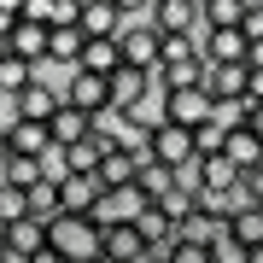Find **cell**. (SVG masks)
<instances>
[{"label":"cell","mask_w":263,"mask_h":263,"mask_svg":"<svg viewBox=\"0 0 263 263\" xmlns=\"http://www.w3.org/2000/svg\"><path fill=\"white\" fill-rule=\"evenodd\" d=\"M47 252H53L59 263H100V257H105V228L65 211V216L47 222Z\"/></svg>","instance_id":"6da1fadb"},{"label":"cell","mask_w":263,"mask_h":263,"mask_svg":"<svg viewBox=\"0 0 263 263\" xmlns=\"http://www.w3.org/2000/svg\"><path fill=\"white\" fill-rule=\"evenodd\" d=\"M117 53H123V65H129V70H152V76H158L164 35L152 29V18H123V29H117Z\"/></svg>","instance_id":"7a4b0ae2"},{"label":"cell","mask_w":263,"mask_h":263,"mask_svg":"<svg viewBox=\"0 0 263 263\" xmlns=\"http://www.w3.org/2000/svg\"><path fill=\"white\" fill-rule=\"evenodd\" d=\"M65 105H76V111H88V117H105L111 111V76H94V70H70V82H65Z\"/></svg>","instance_id":"3957f363"},{"label":"cell","mask_w":263,"mask_h":263,"mask_svg":"<svg viewBox=\"0 0 263 263\" xmlns=\"http://www.w3.org/2000/svg\"><path fill=\"white\" fill-rule=\"evenodd\" d=\"M152 211V199L141 193V187H111L94 205V216H88V222H100V228H123V222H141V216Z\"/></svg>","instance_id":"277c9868"},{"label":"cell","mask_w":263,"mask_h":263,"mask_svg":"<svg viewBox=\"0 0 263 263\" xmlns=\"http://www.w3.org/2000/svg\"><path fill=\"white\" fill-rule=\"evenodd\" d=\"M152 29L158 35H199L205 41V6L199 0H158L152 6Z\"/></svg>","instance_id":"5b68a950"},{"label":"cell","mask_w":263,"mask_h":263,"mask_svg":"<svg viewBox=\"0 0 263 263\" xmlns=\"http://www.w3.org/2000/svg\"><path fill=\"white\" fill-rule=\"evenodd\" d=\"M152 158L158 164H170V170H181L187 158H199V146H193V129H181V123H158V129H152Z\"/></svg>","instance_id":"8992f818"},{"label":"cell","mask_w":263,"mask_h":263,"mask_svg":"<svg viewBox=\"0 0 263 263\" xmlns=\"http://www.w3.org/2000/svg\"><path fill=\"white\" fill-rule=\"evenodd\" d=\"M211 94L205 88H181V94H164V123H181V129H199V123H211Z\"/></svg>","instance_id":"52a82bcc"},{"label":"cell","mask_w":263,"mask_h":263,"mask_svg":"<svg viewBox=\"0 0 263 263\" xmlns=\"http://www.w3.org/2000/svg\"><path fill=\"white\" fill-rule=\"evenodd\" d=\"M47 135H53V146H59V152H70V146H82L88 135H94V117L76 111V105H59L53 123H47Z\"/></svg>","instance_id":"ba28073f"},{"label":"cell","mask_w":263,"mask_h":263,"mask_svg":"<svg viewBox=\"0 0 263 263\" xmlns=\"http://www.w3.org/2000/svg\"><path fill=\"white\" fill-rule=\"evenodd\" d=\"M100 199H105L100 176H65V181H59V205H65L70 216H94Z\"/></svg>","instance_id":"9c48e42d"},{"label":"cell","mask_w":263,"mask_h":263,"mask_svg":"<svg viewBox=\"0 0 263 263\" xmlns=\"http://www.w3.org/2000/svg\"><path fill=\"white\" fill-rule=\"evenodd\" d=\"M205 65H246V53H252V41L240 35V29H205Z\"/></svg>","instance_id":"30bf717a"},{"label":"cell","mask_w":263,"mask_h":263,"mask_svg":"<svg viewBox=\"0 0 263 263\" xmlns=\"http://www.w3.org/2000/svg\"><path fill=\"white\" fill-rule=\"evenodd\" d=\"M82 29L88 41H117V29H123V12L111 6V0H82Z\"/></svg>","instance_id":"8fae6325"},{"label":"cell","mask_w":263,"mask_h":263,"mask_svg":"<svg viewBox=\"0 0 263 263\" xmlns=\"http://www.w3.org/2000/svg\"><path fill=\"white\" fill-rule=\"evenodd\" d=\"M146 234L135 222H123V228H105V263H146Z\"/></svg>","instance_id":"7c38bea8"},{"label":"cell","mask_w":263,"mask_h":263,"mask_svg":"<svg viewBox=\"0 0 263 263\" xmlns=\"http://www.w3.org/2000/svg\"><path fill=\"white\" fill-rule=\"evenodd\" d=\"M246 88H252V65H211L205 70L211 100H246Z\"/></svg>","instance_id":"4fadbf2b"},{"label":"cell","mask_w":263,"mask_h":263,"mask_svg":"<svg viewBox=\"0 0 263 263\" xmlns=\"http://www.w3.org/2000/svg\"><path fill=\"white\" fill-rule=\"evenodd\" d=\"M47 35H53L47 24H24V18H18V29H12V41H6V53L24 59V65H47Z\"/></svg>","instance_id":"5bb4252c"},{"label":"cell","mask_w":263,"mask_h":263,"mask_svg":"<svg viewBox=\"0 0 263 263\" xmlns=\"http://www.w3.org/2000/svg\"><path fill=\"white\" fill-rule=\"evenodd\" d=\"M0 246L18 257H41L47 252V222H35V216H24V222H12L6 234H0Z\"/></svg>","instance_id":"9a60e30c"},{"label":"cell","mask_w":263,"mask_h":263,"mask_svg":"<svg viewBox=\"0 0 263 263\" xmlns=\"http://www.w3.org/2000/svg\"><path fill=\"white\" fill-rule=\"evenodd\" d=\"M82 47H88V35L76 24H53V35H47V65H82Z\"/></svg>","instance_id":"2e32d148"},{"label":"cell","mask_w":263,"mask_h":263,"mask_svg":"<svg viewBox=\"0 0 263 263\" xmlns=\"http://www.w3.org/2000/svg\"><path fill=\"white\" fill-rule=\"evenodd\" d=\"M141 164L146 158H135V152H105V164H100V187L111 193V187H135V181H141Z\"/></svg>","instance_id":"e0dca14e"},{"label":"cell","mask_w":263,"mask_h":263,"mask_svg":"<svg viewBox=\"0 0 263 263\" xmlns=\"http://www.w3.org/2000/svg\"><path fill=\"white\" fill-rule=\"evenodd\" d=\"M59 105H65V94H53L47 82H35V88H24V94H18V117H24V123H53Z\"/></svg>","instance_id":"ac0fdd59"},{"label":"cell","mask_w":263,"mask_h":263,"mask_svg":"<svg viewBox=\"0 0 263 263\" xmlns=\"http://www.w3.org/2000/svg\"><path fill=\"white\" fill-rule=\"evenodd\" d=\"M41 82V65H24V59H0V100H18L24 88H35Z\"/></svg>","instance_id":"d6986e66"},{"label":"cell","mask_w":263,"mask_h":263,"mask_svg":"<svg viewBox=\"0 0 263 263\" xmlns=\"http://www.w3.org/2000/svg\"><path fill=\"white\" fill-rule=\"evenodd\" d=\"M228 234H234L246 252H263V205H240L228 216Z\"/></svg>","instance_id":"ffe728a7"},{"label":"cell","mask_w":263,"mask_h":263,"mask_svg":"<svg viewBox=\"0 0 263 263\" xmlns=\"http://www.w3.org/2000/svg\"><path fill=\"white\" fill-rule=\"evenodd\" d=\"M12 152H18V158H47L53 152L47 123H18V129H12Z\"/></svg>","instance_id":"44dd1931"},{"label":"cell","mask_w":263,"mask_h":263,"mask_svg":"<svg viewBox=\"0 0 263 263\" xmlns=\"http://www.w3.org/2000/svg\"><path fill=\"white\" fill-rule=\"evenodd\" d=\"M135 187H141V193L152 199V205H158L164 193H176V170H170V164H158V158L146 152V164H141V181H135Z\"/></svg>","instance_id":"7402d4cb"},{"label":"cell","mask_w":263,"mask_h":263,"mask_svg":"<svg viewBox=\"0 0 263 263\" xmlns=\"http://www.w3.org/2000/svg\"><path fill=\"white\" fill-rule=\"evenodd\" d=\"M76 70L117 76V70H123V53H117V41H88V47H82V65H76Z\"/></svg>","instance_id":"603a6c76"},{"label":"cell","mask_w":263,"mask_h":263,"mask_svg":"<svg viewBox=\"0 0 263 263\" xmlns=\"http://www.w3.org/2000/svg\"><path fill=\"white\" fill-rule=\"evenodd\" d=\"M0 181H6V187H35V181H47V164H41V158H18V152H12V164L6 170H0Z\"/></svg>","instance_id":"cb8c5ba5"},{"label":"cell","mask_w":263,"mask_h":263,"mask_svg":"<svg viewBox=\"0 0 263 263\" xmlns=\"http://www.w3.org/2000/svg\"><path fill=\"white\" fill-rule=\"evenodd\" d=\"M222 228H228V222H216V216H205V211H193L187 222L176 228V240H181V246H211L216 234H222Z\"/></svg>","instance_id":"d4e9b609"},{"label":"cell","mask_w":263,"mask_h":263,"mask_svg":"<svg viewBox=\"0 0 263 263\" xmlns=\"http://www.w3.org/2000/svg\"><path fill=\"white\" fill-rule=\"evenodd\" d=\"M228 164H240V170H257L263 164V141H257L252 129H234V135H228Z\"/></svg>","instance_id":"484cf974"},{"label":"cell","mask_w":263,"mask_h":263,"mask_svg":"<svg viewBox=\"0 0 263 263\" xmlns=\"http://www.w3.org/2000/svg\"><path fill=\"white\" fill-rule=\"evenodd\" d=\"M29 216H35V222L65 216V205H59V181H35V187H29Z\"/></svg>","instance_id":"4316f807"},{"label":"cell","mask_w":263,"mask_h":263,"mask_svg":"<svg viewBox=\"0 0 263 263\" xmlns=\"http://www.w3.org/2000/svg\"><path fill=\"white\" fill-rule=\"evenodd\" d=\"M29 216V193L24 187H6V181H0V234H6L12 222H24Z\"/></svg>","instance_id":"83f0119b"},{"label":"cell","mask_w":263,"mask_h":263,"mask_svg":"<svg viewBox=\"0 0 263 263\" xmlns=\"http://www.w3.org/2000/svg\"><path fill=\"white\" fill-rule=\"evenodd\" d=\"M211 123H222L228 135L246 129V123H252V100H216V105H211Z\"/></svg>","instance_id":"f1b7e54d"},{"label":"cell","mask_w":263,"mask_h":263,"mask_svg":"<svg viewBox=\"0 0 263 263\" xmlns=\"http://www.w3.org/2000/svg\"><path fill=\"white\" fill-rule=\"evenodd\" d=\"M187 59H205L199 35H164V53H158V65H187Z\"/></svg>","instance_id":"f546056e"},{"label":"cell","mask_w":263,"mask_h":263,"mask_svg":"<svg viewBox=\"0 0 263 263\" xmlns=\"http://www.w3.org/2000/svg\"><path fill=\"white\" fill-rule=\"evenodd\" d=\"M246 6L240 0H205V29H240Z\"/></svg>","instance_id":"4dcf8cb0"},{"label":"cell","mask_w":263,"mask_h":263,"mask_svg":"<svg viewBox=\"0 0 263 263\" xmlns=\"http://www.w3.org/2000/svg\"><path fill=\"white\" fill-rule=\"evenodd\" d=\"M135 228L146 234V246H176V222H170V216H164L158 205H152V211H146V216H141Z\"/></svg>","instance_id":"1f68e13d"},{"label":"cell","mask_w":263,"mask_h":263,"mask_svg":"<svg viewBox=\"0 0 263 263\" xmlns=\"http://www.w3.org/2000/svg\"><path fill=\"white\" fill-rule=\"evenodd\" d=\"M193 146H199V158H216V152H228V129H222V123H199Z\"/></svg>","instance_id":"d6a6232c"},{"label":"cell","mask_w":263,"mask_h":263,"mask_svg":"<svg viewBox=\"0 0 263 263\" xmlns=\"http://www.w3.org/2000/svg\"><path fill=\"white\" fill-rule=\"evenodd\" d=\"M211 263H252V252H246V246H240V240L222 228V234L211 240Z\"/></svg>","instance_id":"836d02e7"},{"label":"cell","mask_w":263,"mask_h":263,"mask_svg":"<svg viewBox=\"0 0 263 263\" xmlns=\"http://www.w3.org/2000/svg\"><path fill=\"white\" fill-rule=\"evenodd\" d=\"M240 199H246V205H263V164H257V170H246V181H240Z\"/></svg>","instance_id":"e575fe53"},{"label":"cell","mask_w":263,"mask_h":263,"mask_svg":"<svg viewBox=\"0 0 263 263\" xmlns=\"http://www.w3.org/2000/svg\"><path fill=\"white\" fill-rule=\"evenodd\" d=\"M170 263H211V246H181V240H176Z\"/></svg>","instance_id":"d590c367"},{"label":"cell","mask_w":263,"mask_h":263,"mask_svg":"<svg viewBox=\"0 0 263 263\" xmlns=\"http://www.w3.org/2000/svg\"><path fill=\"white\" fill-rule=\"evenodd\" d=\"M240 35H246V41H263V6H246V18H240Z\"/></svg>","instance_id":"8d00e7d4"},{"label":"cell","mask_w":263,"mask_h":263,"mask_svg":"<svg viewBox=\"0 0 263 263\" xmlns=\"http://www.w3.org/2000/svg\"><path fill=\"white\" fill-rule=\"evenodd\" d=\"M53 24H82V0H53Z\"/></svg>","instance_id":"74e56055"},{"label":"cell","mask_w":263,"mask_h":263,"mask_svg":"<svg viewBox=\"0 0 263 263\" xmlns=\"http://www.w3.org/2000/svg\"><path fill=\"white\" fill-rule=\"evenodd\" d=\"M111 6L123 12V18H152V6H158V0H111Z\"/></svg>","instance_id":"f35d334b"},{"label":"cell","mask_w":263,"mask_h":263,"mask_svg":"<svg viewBox=\"0 0 263 263\" xmlns=\"http://www.w3.org/2000/svg\"><path fill=\"white\" fill-rule=\"evenodd\" d=\"M246 100H252V105H263V70H252V88H246Z\"/></svg>","instance_id":"ab89813d"},{"label":"cell","mask_w":263,"mask_h":263,"mask_svg":"<svg viewBox=\"0 0 263 263\" xmlns=\"http://www.w3.org/2000/svg\"><path fill=\"white\" fill-rule=\"evenodd\" d=\"M12 29H18V18H12V12H0V41H12Z\"/></svg>","instance_id":"60d3db41"},{"label":"cell","mask_w":263,"mask_h":263,"mask_svg":"<svg viewBox=\"0 0 263 263\" xmlns=\"http://www.w3.org/2000/svg\"><path fill=\"white\" fill-rule=\"evenodd\" d=\"M6 164H12V135L0 129V170H6Z\"/></svg>","instance_id":"b9f144b4"},{"label":"cell","mask_w":263,"mask_h":263,"mask_svg":"<svg viewBox=\"0 0 263 263\" xmlns=\"http://www.w3.org/2000/svg\"><path fill=\"white\" fill-rule=\"evenodd\" d=\"M246 65H252V70H263V41H252V53H246Z\"/></svg>","instance_id":"7bdbcfd3"},{"label":"cell","mask_w":263,"mask_h":263,"mask_svg":"<svg viewBox=\"0 0 263 263\" xmlns=\"http://www.w3.org/2000/svg\"><path fill=\"white\" fill-rule=\"evenodd\" d=\"M246 129H252L257 141H263V105H252V123H246Z\"/></svg>","instance_id":"ee69618b"},{"label":"cell","mask_w":263,"mask_h":263,"mask_svg":"<svg viewBox=\"0 0 263 263\" xmlns=\"http://www.w3.org/2000/svg\"><path fill=\"white\" fill-rule=\"evenodd\" d=\"M0 12H12V18H24V0H0Z\"/></svg>","instance_id":"f6af8a7d"},{"label":"cell","mask_w":263,"mask_h":263,"mask_svg":"<svg viewBox=\"0 0 263 263\" xmlns=\"http://www.w3.org/2000/svg\"><path fill=\"white\" fill-rule=\"evenodd\" d=\"M240 6H263V0H240Z\"/></svg>","instance_id":"bcb514c9"},{"label":"cell","mask_w":263,"mask_h":263,"mask_svg":"<svg viewBox=\"0 0 263 263\" xmlns=\"http://www.w3.org/2000/svg\"><path fill=\"white\" fill-rule=\"evenodd\" d=\"M0 59H6V41H0Z\"/></svg>","instance_id":"7dc6e473"},{"label":"cell","mask_w":263,"mask_h":263,"mask_svg":"<svg viewBox=\"0 0 263 263\" xmlns=\"http://www.w3.org/2000/svg\"><path fill=\"white\" fill-rule=\"evenodd\" d=\"M199 6H205V0H199Z\"/></svg>","instance_id":"c3c4849f"},{"label":"cell","mask_w":263,"mask_h":263,"mask_svg":"<svg viewBox=\"0 0 263 263\" xmlns=\"http://www.w3.org/2000/svg\"><path fill=\"white\" fill-rule=\"evenodd\" d=\"M100 263H105V257H100Z\"/></svg>","instance_id":"681fc988"}]
</instances>
